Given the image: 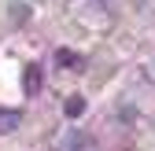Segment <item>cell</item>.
Here are the masks:
<instances>
[{"label":"cell","instance_id":"obj_4","mask_svg":"<svg viewBox=\"0 0 155 151\" xmlns=\"http://www.w3.org/2000/svg\"><path fill=\"white\" fill-rule=\"evenodd\" d=\"M8 15H11V22H15V26H22L26 18H30V4H22V0H15V4L8 8Z\"/></svg>","mask_w":155,"mask_h":151},{"label":"cell","instance_id":"obj_3","mask_svg":"<svg viewBox=\"0 0 155 151\" xmlns=\"http://www.w3.org/2000/svg\"><path fill=\"white\" fill-rule=\"evenodd\" d=\"M63 114L67 118H81L85 114V96H81V92H74V96L63 100Z\"/></svg>","mask_w":155,"mask_h":151},{"label":"cell","instance_id":"obj_5","mask_svg":"<svg viewBox=\"0 0 155 151\" xmlns=\"http://www.w3.org/2000/svg\"><path fill=\"white\" fill-rule=\"evenodd\" d=\"M55 63H59V66H78V55L70 48H59V52H55Z\"/></svg>","mask_w":155,"mask_h":151},{"label":"cell","instance_id":"obj_2","mask_svg":"<svg viewBox=\"0 0 155 151\" xmlns=\"http://www.w3.org/2000/svg\"><path fill=\"white\" fill-rule=\"evenodd\" d=\"M18 122H22V111H18V107H0V133L18 129Z\"/></svg>","mask_w":155,"mask_h":151},{"label":"cell","instance_id":"obj_1","mask_svg":"<svg viewBox=\"0 0 155 151\" xmlns=\"http://www.w3.org/2000/svg\"><path fill=\"white\" fill-rule=\"evenodd\" d=\"M41 78H45L41 63H30V66H26V78H22V85H26L30 96H37V92H41Z\"/></svg>","mask_w":155,"mask_h":151}]
</instances>
